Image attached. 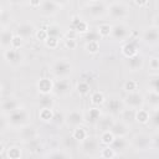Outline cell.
<instances>
[{
	"instance_id": "cell-1",
	"label": "cell",
	"mask_w": 159,
	"mask_h": 159,
	"mask_svg": "<svg viewBox=\"0 0 159 159\" xmlns=\"http://www.w3.org/2000/svg\"><path fill=\"white\" fill-rule=\"evenodd\" d=\"M107 10H108V14L113 19H119V20L127 17L128 12H129L127 2H123V1H112V2H109L108 6H107Z\"/></svg>"
},
{
	"instance_id": "cell-2",
	"label": "cell",
	"mask_w": 159,
	"mask_h": 159,
	"mask_svg": "<svg viewBox=\"0 0 159 159\" xmlns=\"http://www.w3.org/2000/svg\"><path fill=\"white\" fill-rule=\"evenodd\" d=\"M27 119H29V113L22 107H19L17 109L7 114V122L12 127H22L27 122Z\"/></svg>"
},
{
	"instance_id": "cell-3",
	"label": "cell",
	"mask_w": 159,
	"mask_h": 159,
	"mask_svg": "<svg viewBox=\"0 0 159 159\" xmlns=\"http://www.w3.org/2000/svg\"><path fill=\"white\" fill-rule=\"evenodd\" d=\"M71 70H72V66H71V63L66 58H58L52 65V72L57 77H65V76H67L71 72Z\"/></svg>"
},
{
	"instance_id": "cell-4",
	"label": "cell",
	"mask_w": 159,
	"mask_h": 159,
	"mask_svg": "<svg viewBox=\"0 0 159 159\" xmlns=\"http://www.w3.org/2000/svg\"><path fill=\"white\" fill-rule=\"evenodd\" d=\"M125 104L130 108V109H139L140 106L144 103V97L139 93V92H132V93H128L125 99H124Z\"/></svg>"
},
{
	"instance_id": "cell-5",
	"label": "cell",
	"mask_w": 159,
	"mask_h": 159,
	"mask_svg": "<svg viewBox=\"0 0 159 159\" xmlns=\"http://www.w3.org/2000/svg\"><path fill=\"white\" fill-rule=\"evenodd\" d=\"M71 30H75L77 34H84L86 35L89 31V26H88L87 21H84L80 16L75 15L71 19Z\"/></svg>"
},
{
	"instance_id": "cell-6",
	"label": "cell",
	"mask_w": 159,
	"mask_h": 159,
	"mask_svg": "<svg viewBox=\"0 0 159 159\" xmlns=\"http://www.w3.org/2000/svg\"><path fill=\"white\" fill-rule=\"evenodd\" d=\"M19 107H20V104H19L17 99L14 97H6V98L1 99V112L6 116L9 113L14 112L15 109H17Z\"/></svg>"
},
{
	"instance_id": "cell-7",
	"label": "cell",
	"mask_w": 159,
	"mask_h": 159,
	"mask_svg": "<svg viewBox=\"0 0 159 159\" xmlns=\"http://www.w3.org/2000/svg\"><path fill=\"white\" fill-rule=\"evenodd\" d=\"M86 6L88 7V11L91 12V15L99 16L107 10L108 4L103 1H89V2H86Z\"/></svg>"
},
{
	"instance_id": "cell-8",
	"label": "cell",
	"mask_w": 159,
	"mask_h": 159,
	"mask_svg": "<svg viewBox=\"0 0 159 159\" xmlns=\"http://www.w3.org/2000/svg\"><path fill=\"white\" fill-rule=\"evenodd\" d=\"M53 88H55V82L52 80H50V78L43 77V78H40L39 82H37V89L43 96L50 94L53 91Z\"/></svg>"
},
{
	"instance_id": "cell-9",
	"label": "cell",
	"mask_w": 159,
	"mask_h": 159,
	"mask_svg": "<svg viewBox=\"0 0 159 159\" xmlns=\"http://www.w3.org/2000/svg\"><path fill=\"white\" fill-rule=\"evenodd\" d=\"M16 31H17V35L21 36L22 39H29V37H31V36L36 32L34 25L30 24V22H27V21L20 22V24L17 25V30H16Z\"/></svg>"
},
{
	"instance_id": "cell-10",
	"label": "cell",
	"mask_w": 159,
	"mask_h": 159,
	"mask_svg": "<svg viewBox=\"0 0 159 159\" xmlns=\"http://www.w3.org/2000/svg\"><path fill=\"white\" fill-rule=\"evenodd\" d=\"M130 35V30L124 24H117L112 26V36L117 40H124Z\"/></svg>"
},
{
	"instance_id": "cell-11",
	"label": "cell",
	"mask_w": 159,
	"mask_h": 159,
	"mask_svg": "<svg viewBox=\"0 0 159 159\" xmlns=\"http://www.w3.org/2000/svg\"><path fill=\"white\" fill-rule=\"evenodd\" d=\"M40 9L45 15H53L61 9V4L58 1H42Z\"/></svg>"
},
{
	"instance_id": "cell-12",
	"label": "cell",
	"mask_w": 159,
	"mask_h": 159,
	"mask_svg": "<svg viewBox=\"0 0 159 159\" xmlns=\"http://www.w3.org/2000/svg\"><path fill=\"white\" fill-rule=\"evenodd\" d=\"M65 119H66V122H67L68 124L75 125V127H80V124L83 122L84 117H83V114H82L78 109H73V111H71V112L66 116Z\"/></svg>"
},
{
	"instance_id": "cell-13",
	"label": "cell",
	"mask_w": 159,
	"mask_h": 159,
	"mask_svg": "<svg viewBox=\"0 0 159 159\" xmlns=\"http://www.w3.org/2000/svg\"><path fill=\"white\" fill-rule=\"evenodd\" d=\"M4 58L9 62V63H19L20 60H21V53L19 50H15V48H6L4 50Z\"/></svg>"
},
{
	"instance_id": "cell-14",
	"label": "cell",
	"mask_w": 159,
	"mask_h": 159,
	"mask_svg": "<svg viewBox=\"0 0 159 159\" xmlns=\"http://www.w3.org/2000/svg\"><path fill=\"white\" fill-rule=\"evenodd\" d=\"M122 53H123L127 58H132V57H134V56L138 55V46H137L135 42H133V41L125 42V43L122 46Z\"/></svg>"
},
{
	"instance_id": "cell-15",
	"label": "cell",
	"mask_w": 159,
	"mask_h": 159,
	"mask_svg": "<svg viewBox=\"0 0 159 159\" xmlns=\"http://www.w3.org/2000/svg\"><path fill=\"white\" fill-rule=\"evenodd\" d=\"M150 138L145 134H137L134 138H133V145L137 148V149H145L149 143H150Z\"/></svg>"
},
{
	"instance_id": "cell-16",
	"label": "cell",
	"mask_w": 159,
	"mask_h": 159,
	"mask_svg": "<svg viewBox=\"0 0 159 159\" xmlns=\"http://www.w3.org/2000/svg\"><path fill=\"white\" fill-rule=\"evenodd\" d=\"M15 34H12L11 30H7V29H2L1 30V34H0V42H1V46L6 50V47L9 48L11 46V40L14 37Z\"/></svg>"
},
{
	"instance_id": "cell-17",
	"label": "cell",
	"mask_w": 159,
	"mask_h": 159,
	"mask_svg": "<svg viewBox=\"0 0 159 159\" xmlns=\"http://www.w3.org/2000/svg\"><path fill=\"white\" fill-rule=\"evenodd\" d=\"M143 37L147 42H155L159 40V29L158 27H150L147 29L143 34Z\"/></svg>"
},
{
	"instance_id": "cell-18",
	"label": "cell",
	"mask_w": 159,
	"mask_h": 159,
	"mask_svg": "<svg viewBox=\"0 0 159 159\" xmlns=\"http://www.w3.org/2000/svg\"><path fill=\"white\" fill-rule=\"evenodd\" d=\"M109 130H112L114 135H118L119 138H123L128 132V127L122 122H116V123H113V125Z\"/></svg>"
},
{
	"instance_id": "cell-19",
	"label": "cell",
	"mask_w": 159,
	"mask_h": 159,
	"mask_svg": "<svg viewBox=\"0 0 159 159\" xmlns=\"http://www.w3.org/2000/svg\"><path fill=\"white\" fill-rule=\"evenodd\" d=\"M70 88H71V83L66 78H61V80L55 82V88L53 89L57 93H66V92H68Z\"/></svg>"
},
{
	"instance_id": "cell-20",
	"label": "cell",
	"mask_w": 159,
	"mask_h": 159,
	"mask_svg": "<svg viewBox=\"0 0 159 159\" xmlns=\"http://www.w3.org/2000/svg\"><path fill=\"white\" fill-rule=\"evenodd\" d=\"M150 119V114L147 109H143V108H139L135 111V120L140 124H147Z\"/></svg>"
},
{
	"instance_id": "cell-21",
	"label": "cell",
	"mask_w": 159,
	"mask_h": 159,
	"mask_svg": "<svg viewBox=\"0 0 159 159\" xmlns=\"http://www.w3.org/2000/svg\"><path fill=\"white\" fill-rule=\"evenodd\" d=\"M6 158L7 159H21L22 152L17 145H10L6 148Z\"/></svg>"
},
{
	"instance_id": "cell-22",
	"label": "cell",
	"mask_w": 159,
	"mask_h": 159,
	"mask_svg": "<svg viewBox=\"0 0 159 159\" xmlns=\"http://www.w3.org/2000/svg\"><path fill=\"white\" fill-rule=\"evenodd\" d=\"M116 140V135L113 134L112 130H104L101 134V143L104 144L106 147H111Z\"/></svg>"
},
{
	"instance_id": "cell-23",
	"label": "cell",
	"mask_w": 159,
	"mask_h": 159,
	"mask_svg": "<svg viewBox=\"0 0 159 159\" xmlns=\"http://www.w3.org/2000/svg\"><path fill=\"white\" fill-rule=\"evenodd\" d=\"M39 118L42 122H50L55 118V112L52 108H41L39 112Z\"/></svg>"
},
{
	"instance_id": "cell-24",
	"label": "cell",
	"mask_w": 159,
	"mask_h": 159,
	"mask_svg": "<svg viewBox=\"0 0 159 159\" xmlns=\"http://www.w3.org/2000/svg\"><path fill=\"white\" fill-rule=\"evenodd\" d=\"M72 138L77 142H83L84 139H87V130L83 127H76L72 132Z\"/></svg>"
},
{
	"instance_id": "cell-25",
	"label": "cell",
	"mask_w": 159,
	"mask_h": 159,
	"mask_svg": "<svg viewBox=\"0 0 159 159\" xmlns=\"http://www.w3.org/2000/svg\"><path fill=\"white\" fill-rule=\"evenodd\" d=\"M128 60H129L128 61V66H129V68L132 71H138V70L142 68V66H143V58L139 55H137V56H134L132 58H128Z\"/></svg>"
},
{
	"instance_id": "cell-26",
	"label": "cell",
	"mask_w": 159,
	"mask_h": 159,
	"mask_svg": "<svg viewBox=\"0 0 159 159\" xmlns=\"http://www.w3.org/2000/svg\"><path fill=\"white\" fill-rule=\"evenodd\" d=\"M97 148V140L94 139V138H89V137H87V139H84L83 142H82V149L84 150V152H89V153H92L94 149Z\"/></svg>"
},
{
	"instance_id": "cell-27",
	"label": "cell",
	"mask_w": 159,
	"mask_h": 159,
	"mask_svg": "<svg viewBox=\"0 0 159 159\" xmlns=\"http://www.w3.org/2000/svg\"><path fill=\"white\" fill-rule=\"evenodd\" d=\"M97 32L101 37H108L109 35H112V26L107 22H102V24L98 25Z\"/></svg>"
},
{
	"instance_id": "cell-28",
	"label": "cell",
	"mask_w": 159,
	"mask_h": 159,
	"mask_svg": "<svg viewBox=\"0 0 159 159\" xmlns=\"http://www.w3.org/2000/svg\"><path fill=\"white\" fill-rule=\"evenodd\" d=\"M104 101H106L104 94H103L102 92H99V91H94V92L91 94V102H92V104H94V106H101V104L104 103Z\"/></svg>"
},
{
	"instance_id": "cell-29",
	"label": "cell",
	"mask_w": 159,
	"mask_h": 159,
	"mask_svg": "<svg viewBox=\"0 0 159 159\" xmlns=\"http://www.w3.org/2000/svg\"><path fill=\"white\" fill-rule=\"evenodd\" d=\"M107 108L111 112H119V111H122L120 109L122 108V103H120V101L118 98H111L107 102Z\"/></svg>"
},
{
	"instance_id": "cell-30",
	"label": "cell",
	"mask_w": 159,
	"mask_h": 159,
	"mask_svg": "<svg viewBox=\"0 0 159 159\" xmlns=\"http://www.w3.org/2000/svg\"><path fill=\"white\" fill-rule=\"evenodd\" d=\"M47 32H48V36H52V37H56V39H60V36L62 35L61 27L57 24H50L47 26Z\"/></svg>"
},
{
	"instance_id": "cell-31",
	"label": "cell",
	"mask_w": 159,
	"mask_h": 159,
	"mask_svg": "<svg viewBox=\"0 0 159 159\" xmlns=\"http://www.w3.org/2000/svg\"><path fill=\"white\" fill-rule=\"evenodd\" d=\"M76 89H77V92L81 96H86V94L89 93V89H91L89 88V83L88 82H84V81H80L76 84Z\"/></svg>"
},
{
	"instance_id": "cell-32",
	"label": "cell",
	"mask_w": 159,
	"mask_h": 159,
	"mask_svg": "<svg viewBox=\"0 0 159 159\" xmlns=\"http://www.w3.org/2000/svg\"><path fill=\"white\" fill-rule=\"evenodd\" d=\"M88 122L91 123H96L99 120V117H101V111L97 108V107H93V108H89L88 111Z\"/></svg>"
},
{
	"instance_id": "cell-33",
	"label": "cell",
	"mask_w": 159,
	"mask_h": 159,
	"mask_svg": "<svg viewBox=\"0 0 159 159\" xmlns=\"http://www.w3.org/2000/svg\"><path fill=\"white\" fill-rule=\"evenodd\" d=\"M123 88H124V91L128 92V93L137 92L138 83H137V81H134V80H127V81L124 82V84H123Z\"/></svg>"
},
{
	"instance_id": "cell-34",
	"label": "cell",
	"mask_w": 159,
	"mask_h": 159,
	"mask_svg": "<svg viewBox=\"0 0 159 159\" xmlns=\"http://www.w3.org/2000/svg\"><path fill=\"white\" fill-rule=\"evenodd\" d=\"M35 37H36V40H39V41H43V42H45V41L48 39L47 27H40V29H37L36 32H35Z\"/></svg>"
},
{
	"instance_id": "cell-35",
	"label": "cell",
	"mask_w": 159,
	"mask_h": 159,
	"mask_svg": "<svg viewBox=\"0 0 159 159\" xmlns=\"http://www.w3.org/2000/svg\"><path fill=\"white\" fill-rule=\"evenodd\" d=\"M116 155V150L112 147H104L101 150V157L104 159H113Z\"/></svg>"
},
{
	"instance_id": "cell-36",
	"label": "cell",
	"mask_w": 159,
	"mask_h": 159,
	"mask_svg": "<svg viewBox=\"0 0 159 159\" xmlns=\"http://www.w3.org/2000/svg\"><path fill=\"white\" fill-rule=\"evenodd\" d=\"M149 86L152 88V92L159 96V76H152L149 81Z\"/></svg>"
},
{
	"instance_id": "cell-37",
	"label": "cell",
	"mask_w": 159,
	"mask_h": 159,
	"mask_svg": "<svg viewBox=\"0 0 159 159\" xmlns=\"http://www.w3.org/2000/svg\"><path fill=\"white\" fill-rule=\"evenodd\" d=\"M22 137L24 139L31 142V140H35L36 139V130L34 128H26L22 130Z\"/></svg>"
},
{
	"instance_id": "cell-38",
	"label": "cell",
	"mask_w": 159,
	"mask_h": 159,
	"mask_svg": "<svg viewBox=\"0 0 159 159\" xmlns=\"http://www.w3.org/2000/svg\"><path fill=\"white\" fill-rule=\"evenodd\" d=\"M86 50L89 53H97L99 51V43H98V41H88L86 43Z\"/></svg>"
},
{
	"instance_id": "cell-39",
	"label": "cell",
	"mask_w": 159,
	"mask_h": 159,
	"mask_svg": "<svg viewBox=\"0 0 159 159\" xmlns=\"http://www.w3.org/2000/svg\"><path fill=\"white\" fill-rule=\"evenodd\" d=\"M22 43H24V39L16 34V35H14V37L11 40V46L10 47L11 48H15V50H20V47L22 46Z\"/></svg>"
},
{
	"instance_id": "cell-40",
	"label": "cell",
	"mask_w": 159,
	"mask_h": 159,
	"mask_svg": "<svg viewBox=\"0 0 159 159\" xmlns=\"http://www.w3.org/2000/svg\"><path fill=\"white\" fill-rule=\"evenodd\" d=\"M45 45H46L48 48H56V47L58 46V39L52 37V36H48V39L45 41Z\"/></svg>"
},
{
	"instance_id": "cell-41",
	"label": "cell",
	"mask_w": 159,
	"mask_h": 159,
	"mask_svg": "<svg viewBox=\"0 0 159 159\" xmlns=\"http://www.w3.org/2000/svg\"><path fill=\"white\" fill-rule=\"evenodd\" d=\"M41 103V108H52V104H53V101L51 98H48L47 96H43L40 101Z\"/></svg>"
},
{
	"instance_id": "cell-42",
	"label": "cell",
	"mask_w": 159,
	"mask_h": 159,
	"mask_svg": "<svg viewBox=\"0 0 159 159\" xmlns=\"http://www.w3.org/2000/svg\"><path fill=\"white\" fill-rule=\"evenodd\" d=\"M99 35H98V32H97V30L96 31H88L87 34H86V39H87V42L88 41H98L99 40Z\"/></svg>"
},
{
	"instance_id": "cell-43",
	"label": "cell",
	"mask_w": 159,
	"mask_h": 159,
	"mask_svg": "<svg viewBox=\"0 0 159 159\" xmlns=\"http://www.w3.org/2000/svg\"><path fill=\"white\" fill-rule=\"evenodd\" d=\"M65 47L68 50H75L77 46V41L76 40H71V39H65Z\"/></svg>"
},
{
	"instance_id": "cell-44",
	"label": "cell",
	"mask_w": 159,
	"mask_h": 159,
	"mask_svg": "<svg viewBox=\"0 0 159 159\" xmlns=\"http://www.w3.org/2000/svg\"><path fill=\"white\" fill-rule=\"evenodd\" d=\"M47 159H67V157H66V154L63 153V152H53L51 155H48V158Z\"/></svg>"
},
{
	"instance_id": "cell-45",
	"label": "cell",
	"mask_w": 159,
	"mask_h": 159,
	"mask_svg": "<svg viewBox=\"0 0 159 159\" xmlns=\"http://www.w3.org/2000/svg\"><path fill=\"white\" fill-rule=\"evenodd\" d=\"M149 67H150V70H159V58L152 57L149 60Z\"/></svg>"
},
{
	"instance_id": "cell-46",
	"label": "cell",
	"mask_w": 159,
	"mask_h": 159,
	"mask_svg": "<svg viewBox=\"0 0 159 159\" xmlns=\"http://www.w3.org/2000/svg\"><path fill=\"white\" fill-rule=\"evenodd\" d=\"M77 35H78V34H77L75 30H70V31H67V32L65 34V37H66V39H71V40H76Z\"/></svg>"
},
{
	"instance_id": "cell-47",
	"label": "cell",
	"mask_w": 159,
	"mask_h": 159,
	"mask_svg": "<svg viewBox=\"0 0 159 159\" xmlns=\"http://www.w3.org/2000/svg\"><path fill=\"white\" fill-rule=\"evenodd\" d=\"M150 119H153V122H154L157 125H159V111H157V112L154 113V116H153Z\"/></svg>"
},
{
	"instance_id": "cell-48",
	"label": "cell",
	"mask_w": 159,
	"mask_h": 159,
	"mask_svg": "<svg viewBox=\"0 0 159 159\" xmlns=\"http://www.w3.org/2000/svg\"><path fill=\"white\" fill-rule=\"evenodd\" d=\"M152 143H153V145H154V147L159 148V134H158V135H155L154 138H152Z\"/></svg>"
},
{
	"instance_id": "cell-49",
	"label": "cell",
	"mask_w": 159,
	"mask_h": 159,
	"mask_svg": "<svg viewBox=\"0 0 159 159\" xmlns=\"http://www.w3.org/2000/svg\"><path fill=\"white\" fill-rule=\"evenodd\" d=\"M41 2L42 1H40V0H36V1H30V6H32V7H36V6H41Z\"/></svg>"
},
{
	"instance_id": "cell-50",
	"label": "cell",
	"mask_w": 159,
	"mask_h": 159,
	"mask_svg": "<svg viewBox=\"0 0 159 159\" xmlns=\"http://www.w3.org/2000/svg\"><path fill=\"white\" fill-rule=\"evenodd\" d=\"M134 4H135V5H138V6H143V5H148V2H147V1H134Z\"/></svg>"
},
{
	"instance_id": "cell-51",
	"label": "cell",
	"mask_w": 159,
	"mask_h": 159,
	"mask_svg": "<svg viewBox=\"0 0 159 159\" xmlns=\"http://www.w3.org/2000/svg\"><path fill=\"white\" fill-rule=\"evenodd\" d=\"M157 19H158V20H159V16H158V17H157ZM158 29H159V25H158Z\"/></svg>"
},
{
	"instance_id": "cell-52",
	"label": "cell",
	"mask_w": 159,
	"mask_h": 159,
	"mask_svg": "<svg viewBox=\"0 0 159 159\" xmlns=\"http://www.w3.org/2000/svg\"><path fill=\"white\" fill-rule=\"evenodd\" d=\"M101 159H104V158H102V157H101Z\"/></svg>"
}]
</instances>
